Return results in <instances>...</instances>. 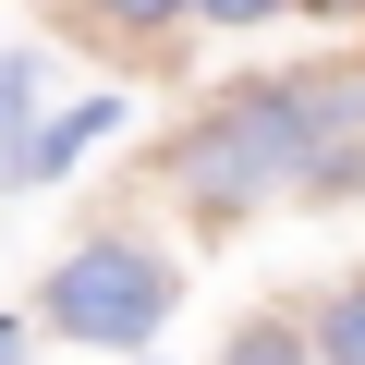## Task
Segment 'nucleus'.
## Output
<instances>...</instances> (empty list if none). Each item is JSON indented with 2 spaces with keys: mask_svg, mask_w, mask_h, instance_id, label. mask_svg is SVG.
<instances>
[{
  "mask_svg": "<svg viewBox=\"0 0 365 365\" xmlns=\"http://www.w3.org/2000/svg\"><path fill=\"white\" fill-rule=\"evenodd\" d=\"M195 13H220V25H256V13H268V0H195Z\"/></svg>",
  "mask_w": 365,
  "mask_h": 365,
  "instance_id": "nucleus-8",
  "label": "nucleus"
},
{
  "mask_svg": "<svg viewBox=\"0 0 365 365\" xmlns=\"http://www.w3.org/2000/svg\"><path fill=\"white\" fill-rule=\"evenodd\" d=\"M25 110H37V61H0V182L25 170Z\"/></svg>",
  "mask_w": 365,
  "mask_h": 365,
  "instance_id": "nucleus-4",
  "label": "nucleus"
},
{
  "mask_svg": "<svg viewBox=\"0 0 365 365\" xmlns=\"http://www.w3.org/2000/svg\"><path fill=\"white\" fill-rule=\"evenodd\" d=\"M353 146H365V86L292 73V86L220 98L182 134V182H195V207H244V195H280V182H341Z\"/></svg>",
  "mask_w": 365,
  "mask_h": 365,
  "instance_id": "nucleus-1",
  "label": "nucleus"
},
{
  "mask_svg": "<svg viewBox=\"0 0 365 365\" xmlns=\"http://www.w3.org/2000/svg\"><path fill=\"white\" fill-rule=\"evenodd\" d=\"M98 13H110V25H170L182 0H98Z\"/></svg>",
  "mask_w": 365,
  "mask_h": 365,
  "instance_id": "nucleus-7",
  "label": "nucleus"
},
{
  "mask_svg": "<svg viewBox=\"0 0 365 365\" xmlns=\"http://www.w3.org/2000/svg\"><path fill=\"white\" fill-rule=\"evenodd\" d=\"M232 365H304V341H292L280 317H244V329H232Z\"/></svg>",
  "mask_w": 365,
  "mask_h": 365,
  "instance_id": "nucleus-6",
  "label": "nucleus"
},
{
  "mask_svg": "<svg viewBox=\"0 0 365 365\" xmlns=\"http://www.w3.org/2000/svg\"><path fill=\"white\" fill-rule=\"evenodd\" d=\"M110 122H122V98H86V110H61L49 134H25V170H13V182H61V170H73V158H86Z\"/></svg>",
  "mask_w": 365,
  "mask_h": 365,
  "instance_id": "nucleus-3",
  "label": "nucleus"
},
{
  "mask_svg": "<svg viewBox=\"0 0 365 365\" xmlns=\"http://www.w3.org/2000/svg\"><path fill=\"white\" fill-rule=\"evenodd\" d=\"M317 353H329V365H365V292H329V317H317Z\"/></svg>",
  "mask_w": 365,
  "mask_h": 365,
  "instance_id": "nucleus-5",
  "label": "nucleus"
},
{
  "mask_svg": "<svg viewBox=\"0 0 365 365\" xmlns=\"http://www.w3.org/2000/svg\"><path fill=\"white\" fill-rule=\"evenodd\" d=\"M0 365H13V329H0Z\"/></svg>",
  "mask_w": 365,
  "mask_h": 365,
  "instance_id": "nucleus-9",
  "label": "nucleus"
},
{
  "mask_svg": "<svg viewBox=\"0 0 365 365\" xmlns=\"http://www.w3.org/2000/svg\"><path fill=\"white\" fill-rule=\"evenodd\" d=\"M317 13H353V0H317Z\"/></svg>",
  "mask_w": 365,
  "mask_h": 365,
  "instance_id": "nucleus-10",
  "label": "nucleus"
},
{
  "mask_svg": "<svg viewBox=\"0 0 365 365\" xmlns=\"http://www.w3.org/2000/svg\"><path fill=\"white\" fill-rule=\"evenodd\" d=\"M170 268L146 256V244H86V256H61L49 268V329L61 341H146L158 317H170Z\"/></svg>",
  "mask_w": 365,
  "mask_h": 365,
  "instance_id": "nucleus-2",
  "label": "nucleus"
}]
</instances>
